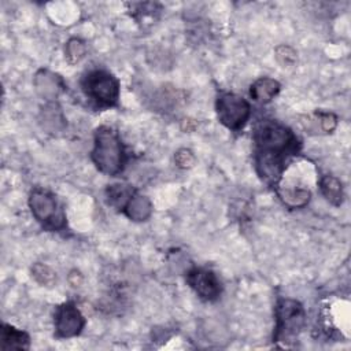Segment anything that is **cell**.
<instances>
[{"instance_id":"6da1fadb","label":"cell","mask_w":351,"mask_h":351,"mask_svg":"<svg viewBox=\"0 0 351 351\" xmlns=\"http://www.w3.org/2000/svg\"><path fill=\"white\" fill-rule=\"evenodd\" d=\"M256 171L269 184L278 181L284 163L298 151V138L293 132L277 121L261 122L254 133Z\"/></svg>"},{"instance_id":"7a4b0ae2","label":"cell","mask_w":351,"mask_h":351,"mask_svg":"<svg viewBox=\"0 0 351 351\" xmlns=\"http://www.w3.org/2000/svg\"><path fill=\"white\" fill-rule=\"evenodd\" d=\"M92 160L107 176H117L122 171L126 154L119 134L112 128L100 126L96 129Z\"/></svg>"},{"instance_id":"3957f363","label":"cell","mask_w":351,"mask_h":351,"mask_svg":"<svg viewBox=\"0 0 351 351\" xmlns=\"http://www.w3.org/2000/svg\"><path fill=\"white\" fill-rule=\"evenodd\" d=\"M33 217L49 230H60L66 226L64 211L56 196L44 188H34L29 196Z\"/></svg>"},{"instance_id":"277c9868","label":"cell","mask_w":351,"mask_h":351,"mask_svg":"<svg viewBox=\"0 0 351 351\" xmlns=\"http://www.w3.org/2000/svg\"><path fill=\"white\" fill-rule=\"evenodd\" d=\"M306 321V313L295 299H280L276 306V332L274 340L284 344L292 341L300 333Z\"/></svg>"},{"instance_id":"5b68a950","label":"cell","mask_w":351,"mask_h":351,"mask_svg":"<svg viewBox=\"0 0 351 351\" xmlns=\"http://www.w3.org/2000/svg\"><path fill=\"white\" fill-rule=\"evenodd\" d=\"M81 86L88 99L100 107H111L119 99V81L106 70H92L81 81Z\"/></svg>"},{"instance_id":"8992f818","label":"cell","mask_w":351,"mask_h":351,"mask_svg":"<svg viewBox=\"0 0 351 351\" xmlns=\"http://www.w3.org/2000/svg\"><path fill=\"white\" fill-rule=\"evenodd\" d=\"M215 108L219 122L234 132L240 130L251 115L250 103L232 92H221L217 97Z\"/></svg>"},{"instance_id":"52a82bcc","label":"cell","mask_w":351,"mask_h":351,"mask_svg":"<svg viewBox=\"0 0 351 351\" xmlns=\"http://www.w3.org/2000/svg\"><path fill=\"white\" fill-rule=\"evenodd\" d=\"M186 282L195 293L206 300L213 302L219 298L222 287L214 271L206 267H193L186 273Z\"/></svg>"},{"instance_id":"ba28073f","label":"cell","mask_w":351,"mask_h":351,"mask_svg":"<svg viewBox=\"0 0 351 351\" xmlns=\"http://www.w3.org/2000/svg\"><path fill=\"white\" fill-rule=\"evenodd\" d=\"M85 326V318L71 302L62 303L55 310V329L59 337H74Z\"/></svg>"},{"instance_id":"9c48e42d","label":"cell","mask_w":351,"mask_h":351,"mask_svg":"<svg viewBox=\"0 0 351 351\" xmlns=\"http://www.w3.org/2000/svg\"><path fill=\"white\" fill-rule=\"evenodd\" d=\"M1 350H27L30 347V337L26 332L16 329L8 324L1 325Z\"/></svg>"},{"instance_id":"30bf717a","label":"cell","mask_w":351,"mask_h":351,"mask_svg":"<svg viewBox=\"0 0 351 351\" xmlns=\"http://www.w3.org/2000/svg\"><path fill=\"white\" fill-rule=\"evenodd\" d=\"M280 82L269 78V77H262L258 78L250 88V95L251 97L261 103V104H266L269 103L271 99H274V96L280 92Z\"/></svg>"},{"instance_id":"8fae6325","label":"cell","mask_w":351,"mask_h":351,"mask_svg":"<svg viewBox=\"0 0 351 351\" xmlns=\"http://www.w3.org/2000/svg\"><path fill=\"white\" fill-rule=\"evenodd\" d=\"M123 211L133 221H145L152 213V204L147 196L134 192Z\"/></svg>"},{"instance_id":"7c38bea8","label":"cell","mask_w":351,"mask_h":351,"mask_svg":"<svg viewBox=\"0 0 351 351\" xmlns=\"http://www.w3.org/2000/svg\"><path fill=\"white\" fill-rule=\"evenodd\" d=\"M134 189L128 184H112L108 185L106 191L107 203L112 206L117 210H123L130 200V197L134 195Z\"/></svg>"},{"instance_id":"4fadbf2b","label":"cell","mask_w":351,"mask_h":351,"mask_svg":"<svg viewBox=\"0 0 351 351\" xmlns=\"http://www.w3.org/2000/svg\"><path fill=\"white\" fill-rule=\"evenodd\" d=\"M319 189L324 197L333 206H340L343 202L341 182L333 176H325L319 180Z\"/></svg>"},{"instance_id":"5bb4252c","label":"cell","mask_w":351,"mask_h":351,"mask_svg":"<svg viewBox=\"0 0 351 351\" xmlns=\"http://www.w3.org/2000/svg\"><path fill=\"white\" fill-rule=\"evenodd\" d=\"M85 44L78 40V38H71L67 44H66V58L70 63H77L80 62L84 55H85Z\"/></svg>"},{"instance_id":"9a60e30c","label":"cell","mask_w":351,"mask_h":351,"mask_svg":"<svg viewBox=\"0 0 351 351\" xmlns=\"http://www.w3.org/2000/svg\"><path fill=\"white\" fill-rule=\"evenodd\" d=\"M32 271H33L34 278L43 285H49L55 281V273L48 266H45L43 263H36L33 266Z\"/></svg>"},{"instance_id":"2e32d148","label":"cell","mask_w":351,"mask_h":351,"mask_svg":"<svg viewBox=\"0 0 351 351\" xmlns=\"http://www.w3.org/2000/svg\"><path fill=\"white\" fill-rule=\"evenodd\" d=\"M276 58L282 67H291L296 62V52L288 45H280L276 48Z\"/></svg>"},{"instance_id":"e0dca14e","label":"cell","mask_w":351,"mask_h":351,"mask_svg":"<svg viewBox=\"0 0 351 351\" xmlns=\"http://www.w3.org/2000/svg\"><path fill=\"white\" fill-rule=\"evenodd\" d=\"M315 121L319 126V130L325 133H330L337 125V118L332 112H322V111L315 112Z\"/></svg>"},{"instance_id":"ac0fdd59","label":"cell","mask_w":351,"mask_h":351,"mask_svg":"<svg viewBox=\"0 0 351 351\" xmlns=\"http://www.w3.org/2000/svg\"><path fill=\"white\" fill-rule=\"evenodd\" d=\"M174 160L177 163V166L181 167V169H189L195 165V156H193L192 151H189L186 148H182V149L177 151V154L174 156Z\"/></svg>"}]
</instances>
